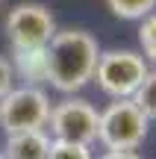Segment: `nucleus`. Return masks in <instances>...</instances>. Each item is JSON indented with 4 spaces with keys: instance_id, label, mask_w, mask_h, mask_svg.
I'll return each instance as SVG.
<instances>
[{
    "instance_id": "nucleus-1",
    "label": "nucleus",
    "mask_w": 156,
    "mask_h": 159,
    "mask_svg": "<svg viewBox=\"0 0 156 159\" xmlns=\"http://www.w3.org/2000/svg\"><path fill=\"white\" fill-rule=\"evenodd\" d=\"M47 56V85L59 94H80L94 77L100 56V44L88 30L65 27L56 30L50 44L44 47Z\"/></svg>"
},
{
    "instance_id": "nucleus-9",
    "label": "nucleus",
    "mask_w": 156,
    "mask_h": 159,
    "mask_svg": "<svg viewBox=\"0 0 156 159\" xmlns=\"http://www.w3.org/2000/svg\"><path fill=\"white\" fill-rule=\"evenodd\" d=\"M106 9L121 21H141L156 9V0H103Z\"/></svg>"
},
{
    "instance_id": "nucleus-14",
    "label": "nucleus",
    "mask_w": 156,
    "mask_h": 159,
    "mask_svg": "<svg viewBox=\"0 0 156 159\" xmlns=\"http://www.w3.org/2000/svg\"><path fill=\"white\" fill-rule=\"evenodd\" d=\"M94 159H141V156H139V150H103Z\"/></svg>"
},
{
    "instance_id": "nucleus-7",
    "label": "nucleus",
    "mask_w": 156,
    "mask_h": 159,
    "mask_svg": "<svg viewBox=\"0 0 156 159\" xmlns=\"http://www.w3.org/2000/svg\"><path fill=\"white\" fill-rule=\"evenodd\" d=\"M50 142L53 139L47 130L12 133V136H6V148L0 153H3V159H47Z\"/></svg>"
},
{
    "instance_id": "nucleus-11",
    "label": "nucleus",
    "mask_w": 156,
    "mask_h": 159,
    "mask_svg": "<svg viewBox=\"0 0 156 159\" xmlns=\"http://www.w3.org/2000/svg\"><path fill=\"white\" fill-rule=\"evenodd\" d=\"M139 53L147 65H156V9L139 21Z\"/></svg>"
},
{
    "instance_id": "nucleus-13",
    "label": "nucleus",
    "mask_w": 156,
    "mask_h": 159,
    "mask_svg": "<svg viewBox=\"0 0 156 159\" xmlns=\"http://www.w3.org/2000/svg\"><path fill=\"white\" fill-rule=\"evenodd\" d=\"M15 83H18V80H15V71H12L9 56H3V53H0V97H3Z\"/></svg>"
},
{
    "instance_id": "nucleus-15",
    "label": "nucleus",
    "mask_w": 156,
    "mask_h": 159,
    "mask_svg": "<svg viewBox=\"0 0 156 159\" xmlns=\"http://www.w3.org/2000/svg\"><path fill=\"white\" fill-rule=\"evenodd\" d=\"M0 159H3V153H0Z\"/></svg>"
},
{
    "instance_id": "nucleus-12",
    "label": "nucleus",
    "mask_w": 156,
    "mask_h": 159,
    "mask_svg": "<svg viewBox=\"0 0 156 159\" xmlns=\"http://www.w3.org/2000/svg\"><path fill=\"white\" fill-rule=\"evenodd\" d=\"M94 144H80V142H59L53 139L47 159H94Z\"/></svg>"
},
{
    "instance_id": "nucleus-16",
    "label": "nucleus",
    "mask_w": 156,
    "mask_h": 159,
    "mask_svg": "<svg viewBox=\"0 0 156 159\" xmlns=\"http://www.w3.org/2000/svg\"><path fill=\"white\" fill-rule=\"evenodd\" d=\"M0 3H3V0H0Z\"/></svg>"
},
{
    "instance_id": "nucleus-4",
    "label": "nucleus",
    "mask_w": 156,
    "mask_h": 159,
    "mask_svg": "<svg viewBox=\"0 0 156 159\" xmlns=\"http://www.w3.org/2000/svg\"><path fill=\"white\" fill-rule=\"evenodd\" d=\"M50 94L41 85H12L0 97V130L12 133L44 130L50 118Z\"/></svg>"
},
{
    "instance_id": "nucleus-3",
    "label": "nucleus",
    "mask_w": 156,
    "mask_h": 159,
    "mask_svg": "<svg viewBox=\"0 0 156 159\" xmlns=\"http://www.w3.org/2000/svg\"><path fill=\"white\" fill-rule=\"evenodd\" d=\"M147 68H150V65H147V59L141 56L139 50L112 47V50H100L91 83L97 85L109 100L133 97L136 89L141 85V80H145Z\"/></svg>"
},
{
    "instance_id": "nucleus-8",
    "label": "nucleus",
    "mask_w": 156,
    "mask_h": 159,
    "mask_svg": "<svg viewBox=\"0 0 156 159\" xmlns=\"http://www.w3.org/2000/svg\"><path fill=\"white\" fill-rule=\"evenodd\" d=\"M12 71L21 85H47V56L44 47H33V50H12Z\"/></svg>"
},
{
    "instance_id": "nucleus-10",
    "label": "nucleus",
    "mask_w": 156,
    "mask_h": 159,
    "mask_svg": "<svg viewBox=\"0 0 156 159\" xmlns=\"http://www.w3.org/2000/svg\"><path fill=\"white\" fill-rule=\"evenodd\" d=\"M133 103H136V106H139L150 121H156V65L147 68L141 85L136 89V94H133Z\"/></svg>"
},
{
    "instance_id": "nucleus-5",
    "label": "nucleus",
    "mask_w": 156,
    "mask_h": 159,
    "mask_svg": "<svg viewBox=\"0 0 156 159\" xmlns=\"http://www.w3.org/2000/svg\"><path fill=\"white\" fill-rule=\"evenodd\" d=\"M59 24L56 15L44 3H15L3 18V33L9 39L12 50H33V47H47L56 35Z\"/></svg>"
},
{
    "instance_id": "nucleus-6",
    "label": "nucleus",
    "mask_w": 156,
    "mask_h": 159,
    "mask_svg": "<svg viewBox=\"0 0 156 159\" xmlns=\"http://www.w3.org/2000/svg\"><path fill=\"white\" fill-rule=\"evenodd\" d=\"M97 118L100 109L91 100L80 94H62V100L50 103V118L44 130L50 139L59 142H80V144H94L97 142Z\"/></svg>"
},
{
    "instance_id": "nucleus-2",
    "label": "nucleus",
    "mask_w": 156,
    "mask_h": 159,
    "mask_svg": "<svg viewBox=\"0 0 156 159\" xmlns=\"http://www.w3.org/2000/svg\"><path fill=\"white\" fill-rule=\"evenodd\" d=\"M150 136V118L133 103V97L109 100L97 118V142L103 150H139Z\"/></svg>"
}]
</instances>
